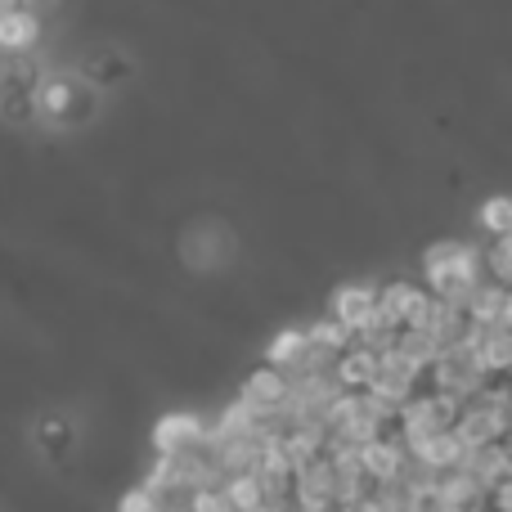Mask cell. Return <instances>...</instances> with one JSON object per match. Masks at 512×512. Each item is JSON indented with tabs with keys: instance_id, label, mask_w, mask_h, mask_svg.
I'll return each instance as SVG.
<instances>
[{
	"instance_id": "6da1fadb",
	"label": "cell",
	"mask_w": 512,
	"mask_h": 512,
	"mask_svg": "<svg viewBox=\"0 0 512 512\" xmlns=\"http://www.w3.org/2000/svg\"><path fill=\"white\" fill-rule=\"evenodd\" d=\"M486 279V265H481V243L472 239H436L423 248V283L427 292L445 301H468V292Z\"/></svg>"
},
{
	"instance_id": "7a4b0ae2",
	"label": "cell",
	"mask_w": 512,
	"mask_h": 512,
	"mask_svg": "<svg viewBox=\"0 0 512 512\" xmlns=\"http://www.w3.org/2000/svg\"><path fill=\"white\" fill-rule=\"evenodd\" d=\"M90 108H95V86L77 72H45L36 81V117L54 126H72V122H86Z\"/></svg>"
},
{
	"instance_id": "3957f363",
	"label": "cell",
	"mask_w": 512,
	"mask_h": 512,
	"mask_svg": "<svg viewBox=\"0 0 512 512\" xmlns=\"http://www.w3.org/2000/svg\"><path fill=\"white\" fill-rule=\"evenodd\" d=\"M454 432L463 436V445H495V441H508V436H512V414H508V409L486 405L481 396H472V400H463L459 418H454Z\"/></svg>"
},
{
	"instance_id": "277c9868",
	"label": "cell",
	"mask_w": 512,
	"mask_h": 512,
	"mask_svg": "<svg viewBox=\"0 0 512 512\" xmlns=\"http://www.w3.org/2000/svg\"><path fill=\"white\" fill-rule=\"evenodd\" d=\"M378 288L382 283H369V279L337 283L333 297H328V315H337L351 333H364V328L378 319Z\"/></svg>"
},
{
	"instance_id": "5b68a950",
	"label": "cell",
	"mask_w": 512,
	"mask_h": 512,
	"mask_svg": "<svg viewBox=\"0 0 512 512\" xmlns=\"http://www.w3.org/2000/svg\"><path fill=\"white\" fill-rule=\"evenodd\" d=\"M427 283H409V279H387L378 288V315L387 319L391 328H409L418 324V315H423L427 306Z\"/></svg>"
},
{
	"instance_id": "8992f818",
	"label": "cell",
	"mask_w": 512,
	"mask_h": 512,
	"mask_svg": "<svg viewBox=\"0 0 512 512\" xmlns=\"http://www.w3.org/2000/svg\"><path fill=\"white\" fill-rule=\"evenodd\" d=\"M45 32V14L27 5H9L0 9V54H32L41 45Z\"/></svg>"
},
{
	"instance_id": "52a82bcc",
	"label": "cell",
	"mask_w": 512,
	"mask_h": 512,
	"mask_svg": "<svg viewBox=\"0 0 512 512\" xmlns=\"http://www.w3.org/2000/svg\"><path fill=\"white\" fill-rule=\"evenodd\" d=\"M207 436H212V423L203 414H162L153 423V454L189 450V445L207 441Z\"/></svg>"
},
{
	"instance_id": "ba28073f",
	"label": "cell",
	"mask_w": 512,
	"mask_h": 512,
	"mask_svg": "<svg viewBox=\"0 0 512 512\" xmlns=\"http://www.w3.org/2000/svg\"><path fill=\"white\" fill-rule=\"evenodd\" d=\"M288 391H292L288 369H274V364H261V369H252L248 378H243V391H239V396L248 400L252 409L270 414V409H279L283 400H288Z\"/></svg>"
},
{
	"instance_id": "9c48e42d",
	"label": "cell",
	"mask_w": 512,
	"mask_h": 512,
	"mask_svg": "<svg viewBox=\"0 0 512 512\" xmlns=\"http://www.w3.org/2000/svg\"><path fill=\"white\" fill-rule=\"evenodd\" d=\"M409 454H414V463H423L427 472H450L463 463V454H468V445H463V436L454 432V427H445V432L427 436V441L409 445Z\"/></svg>"
},
{
	"instance_id": "30bf717a",
	"label": "cell",
	"mask_w": 512,
	"mask_h": 512,
	"mask_svg": "<svg viewBox=\"0 0 512 512\" xmlns=\"http://www.w3.org/2000/svg\"><path fill=\"white\" fill-rule=\"evenodd\" d=\"M333 373H337V382H342V391H369L373 378H378V351L364 342H351L337 355Z\"/></svg>"
},
{
	"instance_id": "8fae6325",
	"label": "cell",
	"mask_w": 512,
	"mask_h": 512,
	"mask_svg": "<svg viewBox=\"0 0 512 512\" xmlns=\"http://www.w3.org/2000/svg\"><path fill=\"white\" fill-rule=\"evenodd\" d=\"M436 490H441V499H450V504H454V508H463V512H477V508H486V499H490V490L481 486V481L472 477L468 468L436 472Z\"/></svg>"
},
{
	"instance_id": "7c38bea8",
	"label": "cell",
	"mask_w": 512,
	"mask_h": 512,
	"mask_svg": "<svg viewBox=\"0 0 512 512\" xmlns=\"http://www.w3.org/2000/svg\"><path fill=\"white\" fill-rule=\"evenodd\" d=\"M306 351H310V333H306V328H279V333L270 337V346H265V364L292 373L301 360H306Z\"/></svg>"
},
{
	"instance_id": "4fadbf2b",
	"label": "cell",
	"mask_w": 512,
	"mask_h": 512,
	"mask_svg": "<svg viewBox=\"0 0 512 512\" xmlns=\"http://www.w3.org/2000/svg\"><path fill=\"white\" fill-rule=\"evenodd\" d=\"M504 301H508V288H504V283L481 279L477 288L468 292L463 310H468V319H477V324H499V319H504Z\"/></svg>"
},
{
	"instance_id": "5bb4252c",
	"label": "cell",
	"mask_w": 512,
	"mask_h": 512,
	"mask_svg": "<svg viewBox=\"0 0 512 512\" xmlns=\"http://www.w3.org/2000/svg\"><path fill=\"white\" fill-rule=\"evenodd\" d=\"M225 490H230V499H234V508L239 512H256L265 499H274L256 472H230V477H225Z\"/></svg>"
},
{
	"instance_id": "9a60e30c",
	"label": "cell",
	"mask_w": 512,
	"mask_h": 512,
	"mask_svg": "<svg viewBox=\"0 0 512 512\" xmlns=\"http://www.w3.org/2000/svg\"><path fill=\"white\" fill-rule=\"evenodd\" d=\"M477 230L486 234V239L512 234V194H490L486 203L477 207Z\"/></svg>"
},
{
	"instance_id": "2e32d148",
	"label": "cell",
	"mask_w": 512,
	"mask_h": 512,
	"mask_svg": "<svg viewBox=\"0 0 512 512\" xmlns=\"http://www.w3.org/2000/svg\"><path fill=\"white\" fill-rule=\"evenodd\" d=\"M306 333H310V346H319V351H328V355H342L346 346L355 342V333L337 315H324V319H315V324H306Z\"/></svg>"
},
{
	"instance_id": "e0dca14e",
	"label": "cell",
	"mask_w": 512,
	"mask_h": 512,
	"mask_svg": "<svg viewBox=\"0 0 512 512\" xmlns=\"http://www.w3.org/2000/svg\"><path fill=\"white\" fill-rule=\"evenodd\" d=\"M481 265H486V279L512 288V248H508L504 234H499V239H486V248H481Z\"/></svg>"
},
{
	"instance_id": "ac0fdd59",
	"label": "cell",
	"mask_w": 512,
	"mask_h": 512,
	"mask_svg": "<svg viewBox=\"0 0 512 512\" xmlns=\"http://www.w3.org/2000/svg\"><path fill=\"white\" fill-rule=\"evenodd\" d=\"M189 512H239V508H234L230 490H225V481H221V486H198L194 495H189Z\"/></svg>"
},
{
	"instance_id": "d6986e66",
	"label": "cell",
	"mask_w": 512,
	"mask_h": 512,
	"mask_svg": "<svg viewBox=\"0 0 512 512\" xmlns=\"http://www.w3.org/2000/svg\"><path fill=\"white\" fill-rule=\"evenodd\" d=\"M162 495L149 486V481H140V486H131L122 499H117V512H158Z\"/></svg>"
},
{
	"instance_id": "ffe728a7",
	"label": "cell",
	"mask_w": 512,
	"mask_h": 512,
	"mask_svg": "<svg viewBox=\"0 0 512 512\" xmlns=\"http://www.w3.org/2000/svg\"><path fill=\"white\" fill-rule=\"evenodd\" d=\"M504 324H512V288H508V301H504Z\"/></svg>"
}]
</instances>
